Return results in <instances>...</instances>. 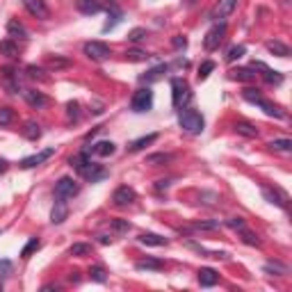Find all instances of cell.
I'll return each mask as SVG.
<instances>
[{"label":"cell","mask_w":292,"mask_h":292,"mask_svg":"<svg viewBox=\"0 0 292 292\" xmlns=\"http://www.w3.org/2000/svg\"><path fill=\"white\" fill-rule=\"evenodd\" d=\"M53 153H55V148H44L41 153H34V155H30V157H25V160H21V167H23V169H32V167H37V164L46 162V160H48Z\"/></svg>","instance_id":"obj_11"},{"label":"cell","mask_w":292,"mask_h":292,"mask_svg":"<svg viewBox=\"0 0 292 292\" xmlns=\"http://www.w3.org/2000/svg\"><path fill=\"white\" fill-rule=\"evenodd\" d=\"M82 51L94 62H105L107 57H110V46L103 44V41H87Z\"/></svg>","instance_id":"obj_4"},{"label":"cell","mask_w":292,"mask_h":292,"mask_svg":"<svg viewBox=\"0 0 292 292\" xmlns=\"http://www.w3.org/2000/svg\"><path fill=\"white\" fill-rule=\"evenodd\" d=\"M137 240H140V244H146V247H164L167 244V240L162 235H155V233H142Z\"/></svg>","instance_id":"obj_17"},{"label":"cell","mask_w":292,"mask_h":292,"mask_svg":"<svg viewBox=\"0 0 292 292\" xmlns=\"http://www.w3.org/2000/svg\"><path fill=\"white\" fill-rule=\"evenodd\" d=\"M164 265H162V260H155V258H146V260H140L137 263V270H162Z\"/></svg>","instance_id":"obj_29"},{"label":"cell","mask_w":292,"mask_h":292,"mask_svg":"<svg viewBox=\"0 0 292 292\" xmlns=\"http://www.w3.org/2000/svg\"><path fill=\"white\" fill-rule=\"evenodd\" d=\"M23 135L28 137V140H39L41 130H39V126L34 124V121H28V124H25V128H23Z\"/></svg>","instance_id":"obj_31"},{"label":"cell","mask_w":292,"mask_h":292,"mask_svg":"<svg viewBox=\"0 0 292 292\" xmlns=\"http://www.w3.org/2000/svg\"><path fill=\"white\" fill-rule=\"evenodd\" d=\"M69 253H71V256H80V258H82V256H89V253H91V247H89V244H84V242H78V244H73V247L69 249Z\"/></svg>","instance_id":"obj_34"},{"label":"cell","mask_w":292,"mask_h":292,"mask_svg":"<svg viewBox=\"0 0 292 292\" xmlns=\"http://www.w3.org/2000/svg\"><path fill=\"white\" fill-rule=\"evenodd\" d=\"M69 64H71V60H67V57H48L46 60V67L53 69V71H60V69H67Z\"/></svg>","instance_id":"obj_25"},{"label":"cell","mask_w":292,"mask_h":292,"mask_svg":"<svg viewBox=\"0 0 292 292\" xmlns=\"http://www.w3.org/2000/svg\"><path fill=\"white\" fill-rule=\"evenodd\" d=\"M146 37H148V32H146L144 28H135V30H130L128 32L130 41H142V39H146Z\"/></svg>","instance_id":"obj_43"},{"label":"cell","mask_w":292,"mask_h":292,"mask_svg":"<svg viewBox=\"0 0 292 292\" xmlns=\"http://www.w3.org/2000/svg\"><path fill=\"white\" fill-rule=\"evenodd\" d=\"M192 228L194 230H215V228H219V221H197Z\"/></svg>","instance_id":"obj_44"},{"label":"cell","mask_w":292,"mask_h":292,"mask_svg":"<svg viewBox=\"0 0 292 292\" xmlns=\"http://www.w3.org/2000/svg\"><path fill=\"white\" fill-rule=\"evenodd\" d=\"M263 194H265V199L270 203H276V206H281V208H288V194L286 192H281L279 187H263Z\"/></svg>","instance_id":"obj_12"},{"label":"cell","mask_w":292,"mask_h":292,"mask_svg":"<svg viewBox=\"0 0 292 292\" xmlns=\"http://www.w3.org/2000/svg\"><path fill=\"white\" fill-rule=\"evenodd\" d=\"M213 71H215V62H203L201 67H199V80H206Z\"/></svg>","instance_id":"obj_42"},{"label":"cell","mask_w":292,"mask_h":292,"mask_svg":"<svg viewBox=\"0 0 292 292\" xmlns=\"http://www.w3.org/2000/svg\"><path fill=\"white\" fill-rule=\"evenodd\" d=\"M89 276L94 279V281H98V283H105V281H107V272L103 270V267H91V270H89Z\"/></svg>","instance_id":"obj_41"},{"label":"cell","mask_w":292,"mask_h":292,"mask_svg":"<svg viewBox=\"0 0 292 292\" xmlns=\"http://www.w3.org/2000/svg\"><path fill=\"white\" fill-rule=\"evenodd\" d=\"M148 53L146 51H140V48H133V51H126V60L128 62H146L148 60Z\"/></svg>","instance_id":"obj_27"},{"label":"cell","mask_w":292,"mask_h":292,"mask_svg":"<svg viewBox=\"0 0 292 292\" xmlns=\"http://www.w3.org/2000/svg\"><path fill=\"white\" fill-rule=\"evenodd\" d=\"M25 73H28V78H32V80H46V75H44V69L34 67V64H30V67L25 69Z\"/></svg>","instance_id":"obj_40"},{"label":"cell","mask_w":292,"mask_h":292,"mask_svg":"<svg viewBox=\"0 0 292 292\" xmlns=\"http://www.w3.org/2000/svg\"><path fill=\"white\" fill-rule=\"evenodd\" d=\"M171 94H174V107H185L187 103L192 101V89H190V84L185 82V80H180V78H174L171 80Z\"/></svg>","instance_id":"obj_2"},{"label":"cell","mask_w":292,"mask_h":292,"mask_svg":"<svg viewBox=\"0 0 292 292\" xmlns=\"http://www.w3.org/2000/svg\"><path fill=\"white\" fill-rule=\"evenodd\" d=\"M14 121V110L11 107H0V126H9Z\"/></svg>","instance_id":"obj_38"},{"label":"cell","mask_w":292,"mask_h":292,"mask_svg":"<svg viewBox=\"0 0 292 292\" xmlns=\"http://www.w3.org/2000/svg\"><path fill=\"white\" fill-rule=\"evenodd\" d=\"M217 281H219V274L215 270H210V267H201L199 270V283L203 288H213Z\"/></svg>","instance_id":"obj_16"},{"label":"cell","mask_w":292,"mask_h":292,"mask_svg":"<svg viewBox=\"0 0 292 292\" xmlns=\"http://www.w3.org/2000/svg\"><path fill=\"white\" fill-rule=\"evenodd\" d=\"M78 9L82 14H98L101 11V5L94 2V0H78Z\"/></svg>","instance_id":"obj_26"},{"label":"cell","mask_w":292,"mask_h":292,"mask_svg":"<svg viewBox=\"0 0 292 292\" xmlns=\"http://www.w3.org/2000/svg\"><path fill=\"white\" fill-rule=\"evenodd\" d=\"M237 0H219L217 5H215V9L210 11V18H226L230 14V11L235 9Z\"/></svg>","instance_id":"obj_14"},{"label":"cell","mask_w":292,"mask_h":292,"mask_svg":"<svg viewBox=\"0 0 292 292\" xmlns=\"http://www.w3.org/2000/svg\"><path fill=\"white\" fill-rule=\"evenodd\" d=\"M251 69H258V71H263V78L267 80L270 84H281L283 82V75H281V73H279V71H272V69L265 67L263 62H253Z\"/></svg>","instance_id":"obj_15"},{"label":"cell","mask_w":292,"mask_h":292,"mask_svg":"<svg viewBox=\"0 0 292 292\" xmlns=\"http://www.w3.org/2000/svg\"><path fill=\"white\" fill-rule=\"evenodd\" d=\"M244 53H247L244 46H233V48H228V53H226V62H235V60H240Z\"/></svg>","instance_id":"obj_36"},{"label":"cell","mask_w":292,"mask_h":292,"mask_svg":"<svg viewBox=\"0 0 292 292\" xmlns=\"http://www.w3.org/2000/svg\"><path fill=\"white\" fill-rule=\"evenodd\" d=\"M242 96H244V101H249V103H258L260 98H263V94H260L258 89H251V87H247V89L242 91Z\"/></svg>","instance_id":"obj_39"},{"label":"cell","mask_w":292,"mask_h":292,"mask_svg":"<svg viewBox=\"0 0 292 292\" xmlns=\"http://www.w3.org/2000/svg\"><path fill=\"white\" fill-rule=\"evenodd\" d=\"M67 217H69L67 199H60V197H57L55 206H53V213H51V221H53V224H62Z\"/></svg>","instance_id":"obj_13"},{"label":"cell","mask_w":292,"mask_h":292,"mask_svg":"<svg viewBox=\"0 0 292 292\" xmlns=\"http://www.w3.org/2000/svg\"><path fill=\"white\" fill-rule=\"evenodd\" d=\"M171 44H174V48H178V51H180V48H185V46H187V39L183 37V34H176L174 39H171Z\"/></svg>","instance_id":"obj_48"},{"label":"cell","mask_w":292,"mask_h":292,"mask_svg":"<svg viewBox=\"0 0 292 292\" xmlns=\"http://www.w3.org/2000/svg\"><path fill=\"white\" fill-rule=\"evenodd\" d=\"M265 270L267 272H279V274H288V267L286 265H279V263H270Z\"/></svg>","instance_id":"obj_47"},{"label":"cell","mask_w":292,"mask_h":292,"mask_svg":"<svg viewBox=\"0 0 292 292\" xmlns=\"http://www.w3.org/2000/svg\"><path fill=\"white\" fill-rule=\"evenodd\" d=\"M91 151H94L96 155H101V157H110L114 151H117V146H114L112 142H98V144L91 146Z\"/></svg>","instance_id":"obj_21"},{"label":"cell","mask_w":292,"mask_h":292,"mask_svg":"<svg viewBox=\"0 0 292 292\" xmlns=\"http://www.w3.org/2000/svg\"><path fill=\"white\" fill-rule=\"evenodd\" d=\"M0 82H2V87H5L9 94H18V73L14 71V69H2L0 71Z\"/></svg>","instance_id":"obj_8"},{"label":"cell","mask_w":292,"mask_h":292,"mask_svg":"<svg viewBox=\"0 0 292 292\" xmlns=\"http://www.w3.org/2000/svg\"><path fill=\"white\" fill-rule=\"evenodd\" d=\"M130 107H133V112H148L153 107V91L148 87H142L133 94V101H130Z\"/></svg>","instance_id":"obj_3"},{"label":"cell","mask_w":292,"mask_h":292,"mask_svg":"<svg viewBox=\"0 0 292 292\" xmlns=\"http://www.w3.org/2000/svg\"><path fill=\"white\" fill-rule=\"evenodd\" d=\"M258 105L265 110V114H267V117H276V119H283V117H286V112H283L281 107L274 105V103H270V101H265V98H260Z\"/></svg>","instance_id":"obj_20"},{"label":"cell","mask_w":292,"mask_h":292,"mask_svg":"<svg viewBox=\"0 0 292 292\" xmlns=\"http://www.w3.org/2000/svg\"><path fill=\"white\" fill-rule=\"evenodd\" d=\"M98 242H101V244H112V237L110 235H98Z\"/></svg>","instance_id":"obj_51"},{"label":"cell","mask_w":292,"mask_h":292,"mask_svg":"<svg viewBox=\"0 0 292 292\" xmlns=\"http://www.w3.org/2000/svg\"><path fill=\"white\" fill-rule=\"evenodd\" d=\"M0 290H2V286H0Z\"/></svg>","instance_id":"obj_54"},{"label":"cell","mask_w":292,"mask_h":292,"mask_svg":"<svg viewBox=\"0 0 292 292\" xmlns=\"http://www.w3.org/2000/svg\"><path fill=\"white\" fill-rule=\"evenodd\" d=\"M112 228L119 230V233H128V230H130V224L126 221V219H114V221H112Z\"/></svg>","instance_id":"obj_46"},{"label":"cell","mask_w":292,"mask_h":292,"mask_svg":"<svg viewBox=\"0 0 292 292\" xmlns=\"http://www.w3.org/2000/svg\"><path fill=\"white\" fill-rule=\"evenodd\" d=\"M23 96H25V103H28L30 107H34V110H41V107L48 105V96H44L41 91H34V89H25L23 91Z\"/></svg>","instance_id":"obj_10"},{"label":"cell","mask_w":292,"mask_h":292,"mask_svg":"<svg viewBox=\"0 0 292 292\" xmlns=\"http://www.w3.org/2000/svg\"><path fill=\"white\" fill-rule=\"evenodd\" d=\"M155 187H157V190H164V187H169V180H157Z\"/></svg>","instance_id":"obj_52"},{"label":"cell","mask_w":292,"mask_h":292,"mask_svg":"<svg viewBox=\"0 0 292 292\" xmlns=\"http://www.w3.org/2000/svg\"><path fill=\"white\" fill-rule=\"evenodd\" d=\"M7 167H9V164H7L5 160H0V174H5V171H7Z\"/></svg>","instance_id":"obj_53"},{"label":"cell","mask_w":292,"mask_h":292,"mask_svg":"<svg viewBox=\"0 0 292 292\" xmlns=\"http://www.w3.org/2000/svg\"><path fill=\"white\" fill-rule=\"evenodd\" d=\"M240 235H242V242H244V244H249V247H258V244H260L258 235H256V233H251V230H247V228H242Z\"/></svg>","instance_id":"obj_35"},{"label":"cell","mask_w":292,"mask_h":292,"mask_svg":"<svg viewBox=\"0 0 292 292\" xmlns=\"http://www.w3.org/2000/svg\"><path fill=\"white\" fill-rule=\"evenodd\" d=\"M157 140V135L155 133H151V135H146V137H140V140H135V142H130V151H142V148H146V146H151L153 142Z\"/></svg>","instance_id":"obj_22"},{"label":"cell","mask_w":292,"mask_h":292,"mask_svg":"<svg viewBox=\"0 0 292 292\" xmlns=\"http://www.w3.org/2000/svg\"><path fill=\"white\" fill-rule=\"evenodd\" d=\"M0 55H5V57H16V55H18V46L14 44L11 39L0 41Z\"/></svg>","instance_id":"obj_24"},{"label":"cell","mask_w":292,"mask_h":292,"mask_svg":"<svg viewBox=\"0 0 292 292\" xmlns=\"http://www.w3.org/2000/svg\"><path fill=\"white\" fill-rule=\"evenodd\" d=\"M226 226L233 230H242V228H247V224H244V219L242 217H230L228 221H226Z\"/></svg>","instance_id":"obj_45"},{"label":"cell","mask_w":292,"mask_h":292,"mask_svg":"<svg viewBox=\"0 0 292 292\" xmlns=\"http://www.w3.org/2000/svg\"><path fill=\"white\" fill-rule=\"evenodd\" d=\"M230 80L253 82V80H256V73H253V69H233V71H230Z\"/></svg>","instance_id":"obj_19"},{"label":"cell","mask_w":292,"mask_h":292,"mask_svg":"<svg viewBox=\"0 0 292 292\" xmlns=\"http://www.w3.org/2000/svg\"><path fill=\"white\" fill-rule=\"evenodd\" d=\"M11 274V263L9 260H0V276H9Z\"/></svg>","instance_id":"obj_50"},{"label":"cell","mask_w":292,"mask_h":292,"mask_svg":"<svg viewBox=\"0 0 292 292\" xmlns=\"http://www.w3.org/2000/svg\"><path fill=\"white\" fill-rule=\"evenodd\" d=\"M67 110H69V119H78V110H80V105L75 101H71L67 105Z\"/></svg>","instance_id":"obj_49"},{"label":"cell","mask_w":292,"mask_h":292,"mask_svg":"<svg viewBox=\"0 0 292 292\" xmlns=\"http://www.w3.org/2000/svg\"><path fill=\"white\" fill-rule=\"evenodd\" d=\"M78 192H80V185L73 178H69V176H64V178H60L55 183V197L60 199H73Z\"/></svg>","instance_id":"obj_6"},{"label":"cell","mask_w":292,"mask_h":292,"mask_svg":"<svg viewBox=\"0 0 292 292\" xmlns=\"http://www.w3.org/2000/svg\"><path fill=\"white\" fill-rule=\"evenodd\" d=\"M270 148L272 151H279V153H290L292 142L290 140H274V142H270Z\"/></svg>","instance_id":"obj_30"},{"label":"cell","mask_w":292,"mask_h":292,"mask_svg":"<svg viewBox=\"0 0 292 292\" xmlns=\"http://www.w3.org/2000/svg\"><path fill=\"white\" fill-rule=\"evenodd\" d=\"M178 124H180V128L185 130V133H190V135H201L206 121H203V117L197 110H183V112L178 114Z\"/></svg>","instance_id":"obj_1"},{"label":"cell","mask_w":292,"mask_h":292,"mask_svg":"<svg viewBox=\"0 0 292 292\" xmlns=\"http://www.w3.org/2000/svg\"><path fill=\"white\" fill-rule=\"evenodd\" d=\"M235 133L237 135H244V137H258V130L253 128L251 124H244V121L235 124Z\"/></svg>","instance_id":"obj_28"},{"label":"cell","mask_w":292,"mask_h":292,"mask_svg":"<svg viewBox=\"0 0 292 292\" xmlns=\"http://www.w3.org/2000/svg\"><path fill=\"white\" fill-rule=\"evenodd\" d=\"M162 73H167V64H160V67H155V69H151V71L146 73V75H142V80L144 82H153V80H157Z\"/></svg>","instance_id":"obj_32"},{"label":"cell","mask_w":292,"mask_h":292,"mask_svg":"<svg viewBox=\"0 0 292 292\" xmlns=\"http://www.w3.org/2000/svg\"><path fill=\"white\" fill-rule=\"evenodd\" d=\"M7 32H9L11 37H21V39L28 37V30H25V25H23L18 18H9V23H7Z\"/></svg>","instance_id":"obj_18"},{"label":"cell","mask_w":292,"mask_h":292,"mask_svg":"<svg viewBox=\"0 0 292 292\" xmlns=\"http://www.w3.org/2000/svg\"><path fill=\"white\" fill-rule=\"evenodd\" d=\"M167 162H171V155L169 153H155V155H148L146 157V164H167Z\"/></svg>","instance_id":"obj_33"},{"label":"cell","mask_w":292,"mask_h":292,"mask_svg":"<svg viewBox=\"0 0 292 292\" xmlns=\"http://www.w3.org/2000/svg\"><path fill=\"white\" fill-rule=\"evenodd\" d=\"M267 51L274 53V55H279V57L290 55V48H288L286 44H281V41H267Z\"/></svg>","instance_id":"obj_23"},{"label":"cell","mask_w":292,"mask_h":292,"mask_svg":"<svg viewBox=\"0 0 292 292\" xmlns=\"http://www.w3.org/2000/svg\"><path fill=\"white\" fill-rule=\"evenodd\" d=\"M224 34H226V23H217V25H213V28L208 30V34H206V39H203L206 51H217L219 44L224 41Z\"/></svg>","instance_id":"obj_5"},{"label":"cell","mask_w":292,"mask_h":292,"mask_svg":"<svg viewBox=\"0 0 292 292\" xmlns=\"http://www.w3.org/2000/svg\"><path fill=\"white\" fill-rule=\"evenodd\" d=\"M23 5H25V9L32 14L34 18H48L51 16V11H48V7H46V0H23Z\"/></svg>","instance_id":"obj_9"},{"label":"cell","mask_w":292,"mask_h":292,"mask_svg":"<svg viewBox=\"0 0 292 292\" xmlns=\"http://www.w3.org/2000/svg\"><path fill=\"white\" fill-rule=\"evenodd\" d=\"M41 247V242L37 240V237H32V240L28 242V244H25V247H23V251H21V256L23 258H30V256H32L34 251H37V249Z\"/></svg>","instance_id":"obj_37"},{"label":"cell","mask_w":292,"mask_h":292,"mask_svg":"<svg viewBox=\"0 0 292 292\" xmlns=\"http://www.w3.org/2000/svg\"><path fill=\"white\" fill-rule=\"evenodd\" d=\"M112 201H114V206H130V203L137 201V194L133 187L124 185V187H117V190H114Z\"/></svg>","instance_id":"obj_7"}]
</instances>
